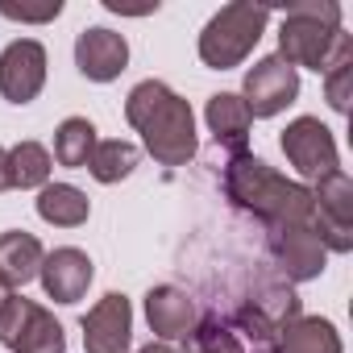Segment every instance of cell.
Returning a JSON list of instances; mask_svg holds the SVG:
<instances>
[{
    "label": "cell",
    "instance_id": "1",
    "mask_svg": "<svg viewBox=\"0 0 353 353\" xmlns=\"http://www.w3.org/2000/svg\"><path fill=\"white\" fill-rule=\"evenodd\" d=\"M125 121L141 133L145 150L162 166H188L200 150L196 112L183 96H174L162 79H141L125 100Z\"/></svg>",
    "mask_w": 353,
    "mask_h": 353
},
{
    "label": "cell",
    "instance_id": "2",
    "mask_svg": "<svg viewBox=\"0 0 353 353\" xmlns=\"http://www.w3.org/2000/svg\"><path fill=\"white\" fill-rule=\"evenodd\" d=\"M225 196L233 208L266 221V229L274 225H312V188L283 179L279 170H270L262 158L233 154L225 166Z\"/></svg>",
    "mask_w": 353,
    "mask_h": 353
},
{
    "label": "cell",
    "instance_id": "3",
    "mask_svg": "<svg viewBox=\"0 0 353 353\" xmlns=\"http://www.w3.org/2000/svg\"><path fill=\"white\" fill-rule=\"evenodd\" d=\"M341 5L332 0H299L283 13L279 26V59L291 67H312L328 71L336 46H341Z\"/></svg>",
    "mask_w": 353,
    "mask_h": 353
},
{
    "label": "cell",
    "instance_id": "4",
    "mask_svg": "<svg viewBox=\"0 0 353 353\" xmlns=\"http://www.w3.org/2000/svg\"><path fill=\"white\" fill-rule=\"evenodd\" d=\"M266 21H270V9H262V5H250V0H233V5H225L204 26V34H200V59H204V67L229 71V67L245 63L250 50L258 46Z\"/></svg>",
    "mask_w": 353,
    "mask_h": 353
},
{
    "label": "cell",
    "instance_id": "5",
    "mask_svg": "<svg viewBox=\"0 0 353 353\" xmlns=\"http://www.w3.org/2000/svg\"><path fill=\"white\" fill-rule=\"evenodd\" d=\"M0 345L9 353H67V332L42 303L13 295L0 316Z\"/></svg>",
    "mask_w": 353,
    "mask_h": 353
},
{
    "label": "cell",
    "instance_id": "6",
    "mask_svg": "<svg viewBox=\"0 0 353 353\" xmlns=\"http://www.w3.org/2000/svg\"><path fill=\"white\" fill-rule=\"evenodd\" d=\"M312 229L332 254L353 250V179L345 170L328 174L312 188Z\"/></svg>",
    "mask_w": 353,
    "mask_h": 353
},
{
    "label": "cell",
    "instance_id": "7",
    "mask_svg": "<svg viewBox=\"0 0 353 353\" xmlns=\"http://www.w3.org/2000/svg\"><path fill=\"white\" fill-rule=\"evenodd\" d=\"M279 145H283L287 162L303 174V179H316V183H320V179H328V174L341 170V162H336V141H332L328 125H320V117H295V121L283 129Z\"/></svg>",
    "mask_w": 353,
    "mask_h": 353
},
{
    "label": "cell",
    "instance_id": "8",
    "mask_svg": "<svg viewBox=\"0 0 353 353\" xmlns=\"http://www.w3.org/2000/svg\"><path fill=\"white\" fill-rule=\"evenodd\" d=\"M295 96H299V71L279 54H266L245 71L241 104L250 108V117H279L287 104H295Z\"/></svg>",
    "mask_w": 353,
    "mask_h": 353
},
{
    "label": "cell",
    "instance_id": "9",
    "mask_svg": "<svg viewBox=\"0 0 353 353\" xmlns=\"http://www.w3.org/2000/svg\"><path fill=\"white\" fill-rule=\"evenodd\" d=\"M295 316H299L295 291H291V287H266V291H258L254 299H245V303L237 307L233 324H237V332H245L254 345L274 349L279 332H283Z\"/></svg>",
    "mask_w": 353,
    "mask_h": 353
},
{
    "label": "cell",
    "instance_id": "10",
    "mask_svg": "<svg viewBox=\"0 0 353 353\" xmlns=\"http://www.w3.org/2000/svg\"><path fill=\"white\" fill-rule=\"evenodd\" d=\"M270 254H274V266L291 283L320 279L324 262H328V250H324V241L316 237L312 225H274L270 229Z\"/></svg>",
    "mask_w": 353,
    "mask_h": 353
},
{
    "label": "cell",
    "instance_id": "11",
    "mask_svg": "<svg viewBox=\"0 0 353 353\" xmlns=\"http://www.w3.org/2000/svg\"><path fill=\"white\" fill-rule=\"evenodd\" d=\"M46 88V46L34 38H17L0 54V96L9 104H30Z\"/></svg>",
    "mask_w": 353,
    "mask_h": 353
},
{
    "label": "cell",
    "instance_id": "12",
    "mask_svg": "<svg viewBox=\"0 0 353 353\" xmlns=\"http://www.w3.org/2000/svg\"><path fill=\"white\" fill-rule=\"evenodd\" d=\"M133 341V307L121 291H108L83 316V349L88 353H129Z\"/></svg>",
    "mask_w": 353,
    "mask_h": 353
},
{
    "label": "cell",
    "instance_id": "13",
    "mask_svg": "<svg viewBox=\"0 0 353 353\" xmlns=\"http://www.w3.org/2000/svg\"><path fill=\"white\" fill-rule=\"evenodd\" d=\"M75 67L92 83H112L129 67V42L125 34H112L104 26H92L75 38Z\"/></svg>",
    "mask_w": 353,
    "mask_h": 353
},
{
    "label": "cell",
    "instance_id": "14",
    "mask_svg": "<svg viewBox=\"0 0 353 353\" xmlns=\"http://www.w3.org/2000/svg\"><path fill=\"white\" fill-rule=\"evenodd\" d=\"M38 279H42V287H46V295L54 303H79L88 295V287H92V279H96V266H92V258L83 250L63 245V250H50L42 258Z\"/></svg>",
    "mask_w": 353,
    "mask_h": 353
},
{
    "label": "cell",
    "instance_id": "15",
    "mask_svg": "<svg viewBox=\"0 0 353 353\" xmlns=\"http://www.w3.org/2000/svg\"><path fill=\"white\" fill-rule=\"evenodd\" d=\"M145 320L158 332V341L170 345V341H188V332L200 324V312H196V299L179 287H150Z\"/></svg>",
    "mask_w": 353,
    "mask_h": 353
},
{
    "label": "cell",
    "instance_id": "16",
    "mask_svg": "<svg viewBox=\"0 0 353 353\" xmlns=\"http://www.w3.org/2000/svg\"><path fill=\"white\" fill-rule=\"evenodd\" d=\"M204 121H208L216 145H225L229 154H245V141H250V125H254V117H250V108L241 104V96H233V92H216V96L208 100V108H204Z\"/></svg>",
    "mask_w": 353,
    "mask_h": 353
},
{
    "label": "cell",
    "instance_id": "17",
    "mask_svg": "<svg viewBox=\"0 0 353 353\" xmlns=\"http://www.w3.org/2000/svg\"><path fill=\"white\" fill-rule=\"evenodd\" d=\"M42 241L26 229H9V233H0V279H5L9 287H26L38 279L42 270Z\"/></svg>",
    "mask_w": 353,
    "mask_h": 353
},
{
    "label": "cell",
    "instance_id": "18",
    "mask_svg": "<svg viewBox=\"0 0 353 353\" xmlns=\"http://www.w3.org/2000/svg\"><path fill=\"white\" fill-rule=\"evenodd\" d=\"M274 353H341V332L324 316H295L279 332Z\"/></svg>",
    "mask_w": 353,
    "mask_h": 353
},
{
    "label": "cell",
    "instance_id": "19",
    "mask_svg": "<svg viewBox=\"0 0 353 353\" xmlns=\"http://www.w3.org/2000/svg\"><path fill=\"white\" fill-rule=\"evenodd\" d=\"M38 216L54 229H79L92 216V200L71 183H46L38 192Z\"/></svg>",
    "mask_w": 353,
    "mask_h": 353
},
{
    "label": "cell",
    "instance_id": "20",
    "mask_svg": "<svg viewBox=\"0 0 353 353\" xmlns=\"http://www.w3.org/2000/svg\"><path fill=\"white\" fill-rule=\"evenodd\" d=\"M50 166H54V158H50V150L42 141H17L9 150V188H21V192L46 188L50 183Z\"/></svg>",
    "mask_w": 353,
    "mask_h": 353
},
{
    "label": "cell",
    "instance_id": "21",
    "mask_svg": "<svg viewBox=\"0 0 353 353\" xmlns=\"http://www.w3.org/2000/svg\"><path fill=\"white\" fill-rule=\"evenodd\" d=\"M137 158L141 150L133 141H121V137H108V141H96L92 158H88V170L96 183H121L137 170Z\"/></svg>",
    "mask_w": 353,
    "mask_h": 353
},
{
    "label": "cell",
    "instance_id": "22",
    "mask_svg": "<svg viewBox=\"0 0 353 353\" xmlns=\"http://www.w3.org/2000/svg\"><path fill=\"white\" fill-rule=\"evenodd\" d=\"M96 150V125L88 117H67L54 133V158L59 166H71V170H88V158Z\"/></svg>",
    "mask_w": 353,
    "mask_h": 353
},
{
    "label": "cell",
    "instance_id": "23",
    "mask_svg": "<svg viewBox=\"0 0 353 353\" xmlns=\"http://www.w3.org/2000/svg\"><path fill=\"white\" fill-rule=\"evenodd\" d=\"M324 100L332 112H341V117L349 112V100H353V38L349 34L341 38V46L324 71Z\"/></svg>",
    "mask_w": 353,
    "mask_h": 353
},
{
    "label": "cell",
    "instance_id": "24",
    "mask_svg": "<svg viewBox=\"0 0 353 353\" xmlns=\"http://www.w3.org/2000/svg\"><path fill=\"white\" fill-rule=\"evenodd\" d=\"M183 353H245L241 349V341H237V332L225 324V320H216V316H204L192 332H188V341H183Z\"/></svg>",
    "mask_w": 353,
    "mask_h": 353
},
{
    "label": "cell",
    "instance_id": "25",
    "mask_svg": "<svg viewBox=\"0 0 353 353\" xmlns=\"http://www.w3.org/2000/svg\"><path fill=\"white\" fill-rule=\"evenodd\" d=\"M59 13H63V0H50V5H42V9L9 5V0H0V17H9V21H34V26H42V21H54Z\"/></svg>",
    "mask_w": 353,
    "mask_h": 353
},
{
    "label": "cell",
    "instance_id": "26",
    "mask_svg": "<svg viewBox=\"0 0 353 353\" xmlns=\"http://www.w3.org/2000/svg\"><path fill=\"white\" fill-rule=\"evenodd\" d=\"M0 192H9V150H0Z\"/></svg>",
    "mask_w": 353,
    "mask_h": 353
},
{
    "label": "cell",
    "instance_id": "27",
    "mask_svg": "<svg viewBox=\"0 0 353 353\" xmlns=\"http://www.w3.org/2000/svg\"><path fill=\"white\" fill-rule=\"evenodd\" d=\"M137 353H174V349H170L166 341H150V345H141Z\"/></svg>",
    "mask_w": 353,
    "mask_h": 353
},
{
    "label": "cell",
    "instance_id": "28",
    "mask_svg": "<svg viewBox=\"0 0 353 353\" xmlns=\"http://www.w3.org/2000/svg\"><path fill=\"white\" fill-rule=\"evenodd\" d=\"M9 299H13V287L0 279V316H5V307H9Z\"/></svg>",
    "mask_w": 353,
    "mask_h": 353
},
{
    "label": "cell",
    "instance_id": "29",
    "mask_svg": "<svg viewBox=\"0 0 353 353\" xmlns=\"http://www.w3.org/2000/svg\"><path fill=\"white\" fill-rule=\"evenodd\" d=\"M258 353H274V349H258Z\"/></svg>",
    "mask_w": 353,
    "mask_h": 353
}]
</instances>
